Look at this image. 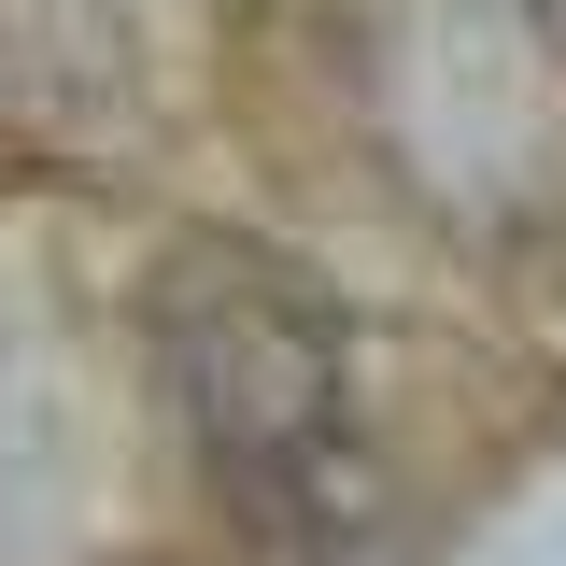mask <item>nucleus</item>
<instances>
[{
    "label": "nucleus",
    "mask_w": 566,
    "mask_h": 566,
    "mask_svg": "<svg viewBox=\"0 0 566 566\" xmlns=\"http://www.w3.org/2000/svg\"><path fill=\"white\" fill-rule=\"evenodd\" d=\"M170 368H185V397H199L212 468L255 495L270 524L326 482V453H340V326H326V297L297 270L199 241V255L170 270Z\"/></svg>",
    "instance_id": "f257e3e1"
}]
</instances>
